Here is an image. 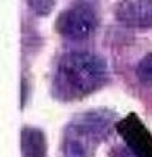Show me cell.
Returning a JSON list of instances; mask_svg holds the SVG:
<instances>
[{"label":"cell","mask_w":152,"mask_h":157,"mask_svg":"<svg viewBox=\"0 0 152 157\" xmlns=\"http://www.w3.org/2000/svg\"><path fill=\"white\" fill-rule=\"evenodd\" d=\"M108 80L106 62L88 51L64 54L54 75V92L62 100H77L101 88Z\"/></svg>","instance_id":"cell-1"},{"label":"cell","mask_w":152,"mask_h":157,"mask_svg":"<svg viewBox=\"0 0 152 157\" xmlns=\"http://www.w3.org/2000/svg\"><path fill=\"white\" fill-rule=\"evenodd\" d=\"M115 115L93 110L77 116L64 132L62 157H93L98 144L111 132Z\"/></svg>","instance_id":"cell-2"},{"label":"cell","mask_w":152,"mask_h":157,"mask_svg":"<svg viewBox=\"0 0 152 157\" xmlns=\"http://www.w3.org/2000/svg\"><path fill=\"white\" fill-rule=\"evenodd\" d=\"M98 15L88 3H77L61 13L57 18V31L72 41H83L95 33Z\"/></svg>","instance_id":"cell-3"},{"label":"cell","mask_w":152,"mask_h":157,"mask_svg":"<svg viewBox=\"0 0 152 157\" xmlns=\"http://www.w3.org/2000/svg\"><path fill=\"white\" fill-rule=\"evenodd\" d=\"M115 17L129 28H152V0H121Z\"/></svg>","instance_id":"cell-4"},{"label":"cell","mask_w":152,"mask_h":157,"mask_svg":"<svg viewBox=\"0 0 152 157\" xmlns=\"http://www.w3.org/2000/svg\"><path fill=\"white\" fill-rule=\"evenodd\" d=\"M23 157H48V142L44 132L38 128L26 126L21 131Z\"/></svg>","instance_id":"cell-5"},{"label":"cell","mask_w":152,"mask_h":157,"mask_svg":"<svg viewBox=\"0 0 152 157\" xmlns=\"http://www.w3.org/2000/svg\"><path fill=\"white\" fill-rule=\"evenodd\" d=\"M136 75L142 83L152 85V52L146 54L139 61V64L136 67Z\"/></svg>","instance_id":"cell-6"},{"label":"cell","mask_w":152,"mask_h":157,"mask_svg":"<svg viewBox=\"0 0 152 157\" xmlns=\"http://www.w3.org/2000/svg\"><path fill=\"white\" fill-rule=\"evenodd\" d=\"M26 3L29 5V8L33 10L39 17H48L52 12L56 0H26Z\"/></svg>","instance_id":"cell-7"}]
</instances>
